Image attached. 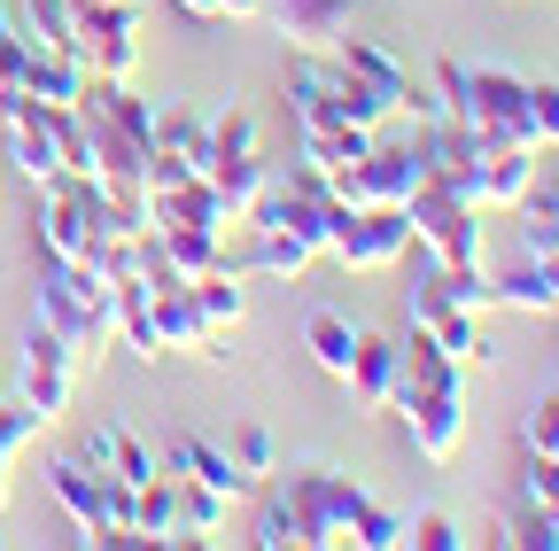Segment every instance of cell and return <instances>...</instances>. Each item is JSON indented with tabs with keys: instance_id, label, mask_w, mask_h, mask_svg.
Listing matches in <instances>:
<instances>
[{
	"instance_id": "cell-2",
	"label": "cell",
	"mask_w": 559,
	"mask_h": 551,
	"mask_svg": "<svg viewBox=\"0 0 559 551\" xmlns=\"http://www.w3.org/2000/svg\"><path fill=\"white\" fill-rule=\"evenodd\" d=\"M288 109L296 124H366V132H389V94L373 79H358L334 47H296L288 55Z\"/></svg>"
},
{
	"instance_id": "cell-22",
	"label": "cell",
	"mask_w": 559,
	"mask_h": 551,
	"mask_svg": "<svg viewBox=\"0 0 559 551\" xmlns=\"http://www.w3.org/2000/svg\"><path fill=\"white\" fill-rule=\"evenodd\" d=\"M117 342H124L132 358L164 366V334H156V303H148V280H124V288H117Z\"/></svg>"
},
{
	"instance_id": "cell-15",
	"label": "cell",
	"mask_w": 559,
	"mask_h": 551,
	"mask_svg": "<svg viewBox=\"0 0 559 551\" xmlns=\"http://www.w3.org/2000/svg\"><path fill=\"white\" fill-rule=\"evenodd\" d=\"M47 490H55V505L70 513V528H79L86 543H102V474H94L86 458H55V466H47Z\"/></svg>"
},
{
	"instance_id": "cell-20",
	"label": "cell",
	"mask_w": 559,
	"mask_h": 551,
	"mask_svg": "<svg viewBox=\"0 0 559 551\" xmlns=\"http://www.w3.org/2000/svg\"><path fill=\"white\" fill-rule=\"evenodd\" d=\"M342 381L358 388V404H366V411H389V396H396V342L358 334V358H349V373H342Z\"/></svg>"
},
{
	"instance_id": "cell-8",
	"label": "cell",
	"mask_w": 559,
	"mask_h": 551,
	"mask_svg": "<svg viewBox=\"0 0 559 551\" xmlns=\"http://www.w3.org/2000/svg\"><path fill=\"white\" fill-rule=\"evenodd\" d=\"M70 55H79L94 79H132V62H140V9H132V0H79Z\"/></svg>"
},
{
	"instance_id": "cell-9",
	"label": "cell",
	"mask_w": 559,
	"mask_h": 551,
	"mask_svg": "<svg viewBox=\"0 0 559 551\" xmlns=\"http://www.w3.org/2000/svg\"><path fill=\"white\" fill-rule=\"evenodd\" d=\"M412 326H428L443 350L466 366V373H489L498 366V342H489L481 326H474V311H459L451 296H443V280H436V256L419 264V280H412Z\"/></svg>"
},
{
	"instance_id": "cell-18",
	"label": "cell",
	"mask_w": 559,
	"mask_h": 551,
	"mask_svg": "<svg viewBox=\"0 0 559 551\" xmlns=\"http://www.w3.org/2000/svg\"><path fill=\"white\" fill-rule=\"evenodd\" d=\"M164 466H171V474H187V481H202V490H218V498H249V481H241V466L226 458V443L179 435V443L164 451Z\"/></svg>"
},
{
	"instance_id": "cell-26",
	"label": "cell",
	"mask_w": 559,
	"mask_h": 551,
	"mask_svg": "<svg viewBox=\"0 0 559 551\" xmlns=\"http://www.w3.org/2000/svg\"><path fill=\"white\" fill-rule=\"evenodd\" d=\"M164 241V264L179 272V280H202V272L226 264V233H202V226H156Z\"/></svg>"
},
{
	"instance_id": "cell-24",
	"label": "cell",
	"mask_w": 559,
	"mask_h": 551,
	"mask_svg": "<svg viewBox=\"0 0 559 551\" xmlns=\"http://www.w3.org/2000/svg\"><path fill=\"white\" fill-rule=\"evenodd\" d=\"M132 536L140 543H179V498H171V474L164 466L132 490Z\"/></svg>"
},
{
	"instance_id": "cell-10",
	"label": "cell",
	"mask_w": 559,
	"mask_h": 551,
	"mask_svg": "<svg viewBox=\"0 0 559 551\" xmlns=\"http://www.w3.org/2000/svg\"><path fill=\"white\" fill-rule=\"evenodd\" d=\"M404 249H412L404 211H358V202H342L334 226H326V256L349 264V272H389Z\"/></svg>"
},
{
	"instance_id": "cell-13",
	"label": "cell",
	"mask_w": 559,
	"mask_h": 551,
	"mask_svg": "<svg viewBox=\"0 0 559 551\" xmlns=\"http://www.w3.org/2000/svg\"><path fill=\"white\" fill-rule=\"evenodd\" d=\"M148 303H156V334H164V358L171 350H194V358H210V319L194 311V288L187 280H164V288H148Z\"/></svg>"
},
{
	"instance_id": "cell-34",
	"label": "cell",
	"mask_w": 559,
	"mask_h": 551,
	"mask_svg": "<svg viewBox=\"0 0 559 551\" xmlns=\"http://www.w3.org/2000/svg\"><path fill=\"white\" fill-rule=\"evenodd\" d=\"M404 543H412V520L389 513V505H366V520H358V551H404Z\"/></svg>"
},
{
	"instance_id": "cell-27",
	"label": "cell",
	"mask_w": 559,
	"mask_h": 551,
	"mask_svg": "<svg viewBox=\"0 0 559 551\" xmlns=\"http://www.w3.org/2000/svg\"><path fill=\"white\" fill-rule=\"evenodd\" d=\"M304 350H311V366H319V373H334V381H342V373H349V358H358V326H349L342 311H311V319H304Z\"/></svg>"
},
{
	"instance_id": "cell-25",
	"label": "cell",
	"mask_w": 559,
	"mask_h": 551,
	"mask_svg": "<svg viewBox=\"0 0 559 551\" xmlns=\"http://www.w3.org/2000/svg\"><path fill=\"white\" fill-rule=\"evenodd\" d=\"M79 458H86L94 474H117V481H148V474H156V458L140 451V443H132L117 420H102V428L86 435V451H79Z\"/></svg>"
},
{
	"instance_id": "cell-30",
	"label": "cell",
	"mask_w": 559,
	"mask_h": 551,
	"mask_svg": "<svg viewBox=\"0 0 559 551\" xmlns=\"http://www.w3.org/2000/svg\"><path fill=\"white\" fill-rule=\"evenodd\" d=\"M249 272H264V280H296V272L311 264V249L296 241V233H280V226H249Z\"/></svg>"
},
{
	"instance_id": "cell-17",
	"label": "cell",
	"mask_w": 559,
	"mask_h": 551,
	"mask_svg": "<svg viewBox=\"0 0 559 551\" xmlns=\"http://www.w3.org/2000/svg\"><path fill=\"white\" fill-rule=\"evenodd\" d=\"M86 62L79 55H70V47H32V62H24V86L16 94H32V101H55V109H70V101H79L86 94Z\"/></svg>"
},
{
	"instance_id": "cell-36",
	"label": "cell",
	"mask_w": 559,
	"mask_h": 551,
	"mask_svg": "<svg viewBox=\"0 0 559 551\" xmlns=\"http://www.w3.org/2000/svg\"><path fill=\"white\" fill-rule=\"evenodd\" d=\"M521 443H528V451H544V458H559V388H551V396L528 411V420H521Z\"/></svg>"
},
{
	"instance_id": "cell-32",
	"label": "cell",
	"mask_w": 559,
	"mask_h": 551,
	"mask_svg": "<svg viewBox=\"0 0 559 551\" xmlns=\"http://www.w3.org/2000/svg\"><path fill=\"white\" fill-rule=\"evenodd\" d=\"M257 551H304V520H296V505L288 498H272L264 513H257V536H249Z\"/></svg>"
},
{
	"instance_id": "cell-38",
	"label": "cell",
	"mask_w": 559,
	"mask_h": 551,
	"mask_svg": "<svg viewBox=\"0 0 559 551\" xmlns=\"http://www.w3.org/2000/svg\"><path fill=\"white\" fill-rule=\"evenodd\" d=\"M39 428H47V420H39L32 404H24V411H16V404H0V458H16V451H24Z\"/></svg>"
},
{
	"instance_id": "cell-19",
	"label": "cell",
	"mask_w": 559,
	"mask_h": 551,
	"mask_svg": "<svg viewBox=\"0 0 559 551\" xmlns=\"http://www.w3.org/2000/svg\"><path fill=\"white\" fill-rule=\"evenodd\" d=\"M489 280H498V311H528V319L559 311V264L544 256H521L513 272H489Z\"/></svg>"
},
{
	"instance_id": "cell-5",
	"label": "cell",
	"mask_w": 559,
	"mask_h": 551,
	"mask_svg": "<svg viewBox=\"0 0 559 551\" xmlns=\"http://www.w3.org/2000/svg\"><path fill=\"white\" fill-rule=\"evenodd\" d=\"M288 505H296V520H304V551H342V543H358V520H366L373 498H366L349 474L311 466V474L288 481Z\"/></svg>"
},
{
	"instance_id": "cell-11",
	"label": "cell",
	"mask_w": 559,
	"mask_h": 551,
	"mask_svg": "<svg viewBox=\"0 0 559 551\" xmlns=\"http://www.w3.org/2000/svg\"><path fill=\"white\" fill-rule=\"evenodd\" d=\"M79 373H86V358L70 350L55 326H39V319H32V342H24V404L39 411L47 428L70 411V396H79Z\"/></svg>"
},
{
	"instance_id": "cell-29",
	"label": "cell",
	"mask_w": 559,
	"mask_h": 551,
	"mask_svg": "<svg viewBox=\"0 0 559 551\" xmlns=\"http://www.w3.org/2000/svg\"><path fill=\"white\" fill-rule=\"evenodd\" d=\"M194 288V311L210 319V334H226V326H241V311H249V288H241V272L234 264H218V272H202V280H187Z\"/></svg>"
},
{
	"instance_id": "cell-4",
	"label": "cell",
	"mask_w": 559,
	"mask_h": 551,
	"mask_svg": "<svg viewBox=\"0 0 559 551\" xmlns=\"http://www.w3.org/2000/svg\"><path fill=\"white\" fill-rule=\"evenodd\" d=\"M334 211H342V194L326 187V171L296 156L288 171H272V187L257 194V211H249L241 226H280V233H296L311 256H326V226H334Z\"/></svg>"
},
{
	"instance_id": "cell-43",
	"label": "cell",
	"mask_w": 559,
	"mask_h": 551,
	"mask_svg": "<svg viewBox=\"0 0 559 551\" xmlns=\"http://www.w3.org/2000/svg\"><path fill=\"white\" fill-rule=\"evenodd\" d=\"M536 513H544V520H551V536H559V505H536Z\"/></svg>"
},
{
	"instance_id": "cell-16",
	"label": "cell",
	"mask_w": 559,
	"mask_h": 551,
	"mask_svg": "<svg viewBox=\"0 0 559 551\" xmlns=\"http://www.w3.org/2000/svg\"><path fill=\"white\" fill-rule=\"evenodd\" d=\"M544 171V148H481V211H513V202L536 187Z\"/></svg>"
},
{
	"instance_id": "cell-40",
	"label": "cell",
	"mask_w": 559,
	"mask_h": 551,
	"mask_svg": "<svg viewBox=\"0 0 559 551\" xmlns=\"http://www.w3.org/2000/svg\"><path fill=\"white\" fill-rule=\"evenodd\" d=\"M412 543H419V551H459L466 536H459L451 513H419V520H412Z\"/></svg>"
},
{
	"instance_id": "cell-1",
	"label": "cell",
	"mask_w": 559,
	"mask_h": 551,
	"mask_svg": "<svg viewBox=\"0 0 559 551\" xmlns=\"http://www.w3.org/2000/svg\"><path fill=\"white\" fill-rule=\"evenodd\" d=\"M436 109L451 124H466L481 148H536V124H528V79L513 71H489V62H443L436 71Z\"/></svg>"
},
{
	"instance_id": "cell-7",
	"label": "cell",
	"mask_w": 559,
	"mask_h": 551,
	"mask_svg": "<svg viewBox=\"0 0 559 551\" xmlns=\"http://www.w3.org/2000/svg\"><path fill=\"white\" fill-rule=\"evenodd\" d=\"M404 226H412V249L436 256V264H474L481 256V202H466L436 179L404 202Z\"/></svg>"
},
{
	"instance_id": "cell-37",
	"label": "cell",
	"mask_w": 559,
	"mask_h": 551,
	"mask_svg": "<svg viewBox=\"0 0 559 551\" xmlns=\"http://www.w3.org/2000/svg\"><path fill=\"white\" fill-rule=\"evenodd\" d=\"M24 62H32V39L16 32L9 9H0V86H24Z\"/></svg>"
},
{
	"instance_id": "cell-12",
	"label": "cell",
	"mask_w": 559,
	"mask_h": 551,
	"mask_svg": "<svg viewBox=\"0 0 559 551\" xmlns=\"http://www.w3.org/2000/svg\"><path fill=\"white\" fill-rule=\"evenodd\" d=\"M389 411H404L412 451H419V458H436V466L466 443V388H419V396H396Z\"/></svg>"
},
{
	"instance_id": "cell-3",
	"label": "cell",
	"mask_w": 559,
	"mask_h": 551,
	"mask_svg": "<svg viewBox=\"0 0 559 551\" xmlns=\"http://www.w3.org/2000/svg\"><path fill=\"white\" fill-rule=\"evenodd\" d=\"M32 311L39 326H55L86 366L117 342V288L94 280V264H62V256H39V288H32Z\"/></svg>"
},
{
	"instance_id": "cell-28",
	"label": "cell",
	"mask_w": 559,
	"mask_h": 551,
	"mask_svg": "<svg viewBox=\"0 0 559 551\" xmlns=\"http://www.w3.org/2000/svg\"><path fill=\"white\" fill-rule=\"evenodd\" d=\"M171 498H179V543H218V528H226V505H234V498L202 490V481H187V474H171Z\"/></svg>"
},
{
	"instance_id": "cell-21",
	"label": "cell",
	"mask_w": 559,
	"mask_h": 551,
	"mask_svg": "<svg viewBox=\"0 0 559 551\" xmlns=\"http://www.w3.org/2000/svg\"><path fill=\"white\" fill-rule=\"evenodd\" d=\"M296 141H304V164H319V171H349L381 132H366V124H296Z\"/></svg>"
},
{
	"instance_id": "cell-6",
	"label": "cell",
	"mask_w": 559,
	"mask_h": 551,
	"mask_svg": "<svg viewBox=\"0 0 559 551\" xmlns=\"http://www.w3.org/2000/svg\"><path fill=\"white\" fill-rule=\"evenodd\" d=\"M326 187L342 202H358V211H404V202L428 187V164H419V141H389L381 132L349 171H326Z\"/></svg>"
},
{
	"instance_id": "cell-14",
	"label": "cell",
	"mask_w": 559,
	"mask_h": 551,
	"mask_svg": "<svg viewBox=\"0 0 559 551\" xmlns=\"http://www.w3.org/2000/svg\"><path fill=\"white\" fill-rule=\"evenodd\" d=\"M349 9L358 0H272V24L288 47H334L349 32Z\"/></svg>"
},
{
	"instance_id": "cell-31",
	"label": "cell",
	"mask_w": 559,
	"mask_h": 551,
	"mask_svg": "<svg viewBox=\"0 0 559 551\" xmlns=\"http://www.w3.org/2000/svg\"><path fill=\"white\" fill-rule=\"evenodd\" d=\"M70 24H79V0H24V39L32 47H70Z\"/></svg>"
},
{
	"instance_id": "cell-42",
	"label": "cell",
	"mask_w": 559,
	"mask_h": 551,
	"mask_svg": "<svg viewBox=\"0 0 559 551\" xmlns=\"http://www.w3.org/2000/svg\"><path fill=\"white\" fill-rule=\"evenodd\" d=\"M187 16H234V24H249V16H264V0H179Z\"/></svg>"
},
{
	"instance_id": "cell-41",
	"label": "cell",
	"mask_w": 559,
	"mask_h": 551,
	"mask_svg": "<svg viewBox=\"0 0 559 551\" xmlns=\"http://www.w3.org/2000/svg\"><path fill=\"white\" fill-rule=\"evenodd\" d=\"M521 490H528V505H559V458L528 451V474H521Z\"/></svg>"
},
{
	"instance_id": "cell-44",
	"label": "cell",
	"mask_w": 559,
	"mask_h": 551,
	"mask_svg": "<svg viewBox=\"0 0 559 551\" xmlns=\"http://www.w3.org/2000/svg\"><path fill=\"white\" fill-rule=\"evenodd\" d=\"M544 156H551V179H559V148H544Z\"/></svg>"
},
{
	"instance_id": "cell-39",
	"label": "cell",
	"mask_w": 559,
	"mask_h": 551,
	"mask_svg": "<svg viewBox=\"0 0 559 551\" xmlns=\"http://www.w3.org/2000/svg\"><path fill=\"white\" fill-rule=\"evenodd\" d=\"M528 124H536V148H559V86H528Z\"/></svg>"
},
{
	"instance_id": "cell-33",
	"label": "cell",
	"mask_w": 559,
	"mask_h": 551,
	"mask_svg": "<svg viewBox=\"0 0 559 551\" xmlns=\"http://www.w3.org/2000/svg\"><path fill=\"white\" fill-rule=\"evenodd\" d=\"M226 458L241 466V481H249V490H257V481L280 466V451H272V435L264 428H234V443H226Z\"/></svg>"
},
{
	"instance_id": "cell-35",
	"label": "cell",
	"mask_w": 559,
	"mask_h": 551,
	"mask_svg": "<svg viewBox=\"0 0 559 551\" xmlns=\"http://www.w3.org/2000/svg\"><path fill=\"white\" fill-rule=\"evenodd\" d=\"M249 148H257V117H249V109H226L218 124H210V164H218V156H249ZM210 164H202V171H210Z\"/></svg>"
},
{
	"instance_id": "cell-23",
	"label": "cell",
	"mask_w": 559,
	"mask_h": 551,
	"mask_svg": "<svg viewBox=\"0 0 559 551\" xmlns=\"http://www.w3.org/2000/svg\"><path fill=\"white\" fill-rule=\"evenodd\" d=\"M202 179L226 194V211H234V218H249V211H257V194L272 187V164H264V148H249V156H218Z\"/></svg>"
}]
</instances>
